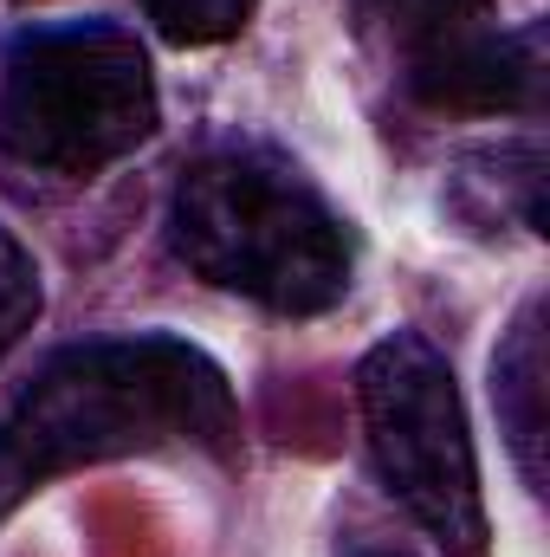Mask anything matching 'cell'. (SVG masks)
Wrapping results in <instances>:
<instances>
[{"instance_id": "1", "label": "cell", "mask_w": 550, "mask_h": 557, "mask_svg": "<svg viewBox=\"0 0 550 557\" xmlns=\"http://www.w3.org/2000/svg\"><path fill=\"white\" fill-rule=\"evenodd\" d=\"M155 447L240 454L234 383L201 344L137 331L52 350L0 416V525L52 480Z\"/></svg>"}, {"instance_id": "2", "label": "cell", "mask_w": 550, "mask_h": 557, "mask_svg": "<svg viewBox=\"0 0 550 557\" xmlns=\"http://www.w3.org/2000/svg\"><path fill=\"white\" fill-rule=\"evenodd\" d=\"M162 234L201 285L253 298L278 318H324L350 298V221L273 149L227 143L195 156L168 188Z\"/></svg>"}, {"instance_id": "4", "label": "cell", "mask_w": 550, "mask_h": 557, "mask_svg": "<svg viewBox=\"0 0 550 557\" xmlns=\"http://www.w3.org/2000/svg\"><path fill=\"white\" fill-rule=\"evenodd\" d=\"M357 409L389 499L447 557H486L492 519L479 493V454L440 344L421 331L376 337L357 363Z\"/></svg>"}, {"instance_id": "6", "label": "cell", "mask_w": 550, "mask_h": 557, "mask_svg": "<svg viewBox=\"0 0 550 557\" xmlns=\"http://www.w3.org/2000/svg\"><path fill=\"white\" fill-rule=\"evenodd\" d=\"M492 403H499L525 486L545 493V298L518 305V318L492 357Z\"/></svg>"}, {"instance_id": "8", "label": "cell", "mask_w": 550, "mask_h": 557, "mask_svg": "<svg viewBox=\"0 0 550 557\" xmlns=\"http://www.w3.org/2000/svg\"><path fill=\"white\" fill-rule=\"evenodd\" d=\"M46 311V285H39V260L0 227V363L13 357V344L39 324Z\"/></svg>"}, {"instance_id": "9", "label": "cell", "mask_w": 550, "mask_h": 557, "mask_svg": "<svg viewBox=\"0 0 550 557\" xmlns=\"http://www.w3.org/2000/svg\"><path fill=\"white\" fill-rule=\"evenodd\" d=\"M337 557H409V552H383V545H343Z\"/></svg>"}, {"instance_id": "7", "label": "cell", "mask_w": 550, "mask_h": 557, "mask_svg": "<svg viewBox=\"0 0 550 557\" xmlns=\"http://www.w3.org/2000/svg\"><path fill=\"white\" fill-rule=\"evenodd\" d=\"M137 7L168 46H221V39L247 33L260 0H137Z\"/></svg>"}, {"instance_id": "5", "label": "cell", "mask_w": 550, "mask_h": 557, "mask_svg": "<svg viewBox=\"0 0 550 557\" xmlns=\"http://www.w3.org/2000/svg\"><path fill=\"white\" fill-rule=\"evenodd\" d=\"M396 52L409 98L460 117H538L545 104V26L505 33L492 0H350Z\"/></svg>"}, {"instance_id": "3", "label": "cell", "mask_w": 550, "mask_h": 557, "mask_svg": "<svg viewBox=\"0 0 550 557\" xmlns=\"http://www.w3.org/2000/svg\"><path fill=\"white\" fill-rule=\"evenodd\" d=\"M162 124L155 72L130 26L91 20H33L0 46V156L91 182L111 162L137 156Z\"/></svg>"}]
</instances>
